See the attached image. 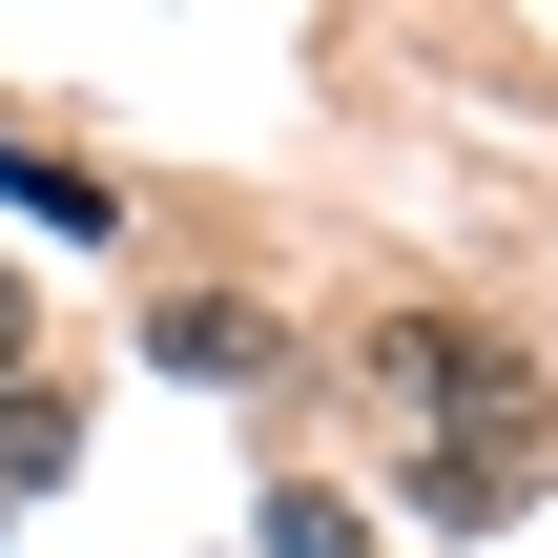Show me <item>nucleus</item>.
Masks as SVG:
<instances>
[{"label": "nucleus", "mask_w": 558, "mask_h": 558, "mask_svg": "<svg viewBox=\"0 0 558 558\" xmlns=\"http://www.w3.org/2000/svg\"><path fill=\"white\" fill-rule=\"evenodd\" d=\"M373 393L435 435V518H518L538 456H558L538 435V373H518L497 331H456V311H393V331H373Z\"/></svg>", "instance_id": "nucleus-1"}, {"label": "nucleus", "mask_w": 558, "mask_h": 558, "mask_svg": "<svg viewBox=\"0 0 558 558\" xmlns=\"http://www.w3.org/2000/svg\"><path fill=\"white\" fill-rule=\"evenodd\" d=\"M269 558H373V518L352 497H269Z\"/></svg>", "instance_id": "nucleus-2"}, {"label": "nucleus", "mask_w": 558, "mask_h": 558, "mask_svg": "<svg viewBox=\"0 0 558 558\" xmlns=\"http://www.w3.org/2000/svg\"><path fill=\"white\" fill-rule=\"evenodd\" d=\"M41 476H62V414L21 393V414H0V497H41Z\"/></svg>", "instance_id": "nucleus-3"}, {"label": "nucleus", "mask_w": 558, "mask_h": 558, "mask_svg": "<svg viewBox=\"0 0 558 558\" xmlns=\"http://www.w3.org/2000/svg\"><path fill=\"white\" fill-rule=\"evenodd\" d=\"M21 331H41V311H21V269H0V373H21Z\"/></svg>", "instance_id": "nucleus-4"}]
</instances>
